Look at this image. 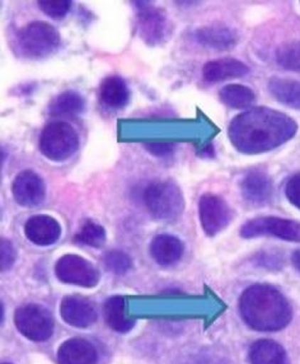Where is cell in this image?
<instances>
[{
  "label": "cell",
  "mask_w": 300,
  "mask_h": 364,
  "mask_svg": "<svg viewBox=\"0 0 300 364\" xmlns=\"http://www.w3.org/2000/svg\"><path fill=\"white\" fill-rule=\"evenodd\" d=\"M251 364H290L285 349L274 340L261 339L250 349Z\"/></svg>",
  "instance_id": "ffe728a7"
},
{
  "label": "cell",
  "mask_w": 300,
  "mask_h": 364,
  "mask_svg": "<svg viewBox=\"0 0 300 364\" xmlns=\"http://www.w3.org/2000/svg\"><path fill=\"white\" fill-rule=\"evenodd\" d=\"M63 320L74 328H90L97 320L96 309L88 299L79 296H70L63 299L60 306Z\"/></svg>",
  "instance_id": "7c38bea8"
},
{
  "label": "cell",
  "mask_w": 300,
  "mask_h": 364,
  "mask_svg": "<svg viewBox=\"0 0 300 364\" xmlns=\"http://www.w3.org/2000/svg\"><path fill=\"white\" fill-rule=\"evenodd\" d=\"M85 107V98L78 92L65 91L53 100L48 106V112L50 115L56 117H69L82 114Z\"/></svg>",
  "instance_id": "603a6c76"
},
{
  "label": "cell",
  "mask_w": 300,
  "mask_h": 364,
  "mask_svg": "<svg viewBox=\"0 0 300 364\" xmlns=\"http://www.w3.org/2000/svg\"><path fill=\"white\" fill-rule=\"evenodd\" d=\"M16 257H17V254H16V250L13 247L12 243L9 242L8 240L1 238V242H0V270H1V273H6L14 265Z\"/></svg>",
  "instance_id": "f1b7e54d"
},
{
  "label": "cell",
  "mask_w": 300,
  "mask_h": 364,
  "mask_svg": "<svg viewBox=\"0 0 300 364\" xmlns=\"http://www.w3.org/2000/svg\"><path fill=\"white\" fill-rule=\"evenodd\" d=\"M24 235L37 246H51L60 238L61 227L53 217L38 214L26 222Z\"/></svg>",
  "instance_id": "4fadbf2b"
},
{
  "label": "cell",
  "mask_w": 300,
  "mask_h": 364,
  "mask_svg": "<svg viewBox=\"0 0 300 364\" xmlns=\"http://www.w3.org/2000/svg\"><path fill=\"white\" fill-rule=\"evenodd\" d=\"M38 6L45 14L53 18L60 19L65 17L72 8L70 0H41Z\"/></svg>",
  "instance_id": "83f0119b"
},
{
  "label": "cell",
  "mask_w": 300,
  "mask_h": 364,
  "mask_svg": "<svg viewBox=\"0 0 300 364\" xmlns=\"http://www.w3.org/2000/svg\"><path fill=\"white\" fill-rule=\"evenodd\" d=\"M139 33L145 43L158 45L168 33V19L166 13L149 1H136Z\"/></svg>",
  "instance_id": "30bf717a"
},
{
  "label": "cell",
  "mask_w": 300,
  "mask_h": 364,
  "mask_svg": "<svg viewBox=\"0 0 300 364\" xmlns=\"http://www.w3.org/2000/svg\"><path fill=\"white\" fill-rule=\"evenodd\" d=\"M242 318L257 331H279L286 328L293 310L288 299L269 284H253L242 293L240 299Z\"/></svg>",
  "instance_id": "7a4b0ae2"
},
{
  "label": "cell",
  "mask_w": 300,
  "mask_h": 364,
  "mask_svg": "<svg viewBox=\"0 0 300 364\" xmlns=\"http://www.w3.org/2000/svg\"><path fill=\"white\" fill-rule=\"evenodd\" d=\"M240 236L243 238L271 236L290 242H300V222L279 217H257L242 225Z\"/></svg>",
  "instance_id": "8992f818"
},
{
  "label": "cell",
  "mask_w": 300,
  "mask_h": 364,
  "mask_svg": "<svg viewBox=\"0 0 300 364\" xmlns=\"http://www.w3.org/2000/svg\"><path fill=\"white\" fill-rule=\"evenodd\" d=\"M277 61L280 67L300 73V43H288L277 50Z\"/></svg>",
  "instance_id": "484cf974"
},
{
  "label": "cell",
  "mask_w": 300,
  "mask_h": 364,
  "mask_svg": "<svg viewBox=\"0 0 300 364\" xmlns=\"http://www.w3.org/2000/svg\"><path fill=\"white\" fill-rule=\"evenodd\" d=\"M148 152L151 153L156 157H166L171 153H173L174 144L167 140H156V141H149L145 144Z\"/></svg>",
  "instance_id": "4dcf8cb0"
},
{
  "label": "cell",
  "mask_w": 300,
  "mask_h": 364,
  "mask_svg": "<svg viewBox=\"0 0 300 364\" xmlns=\"http://www.w3.org/2000/svg\"><path fill=\"white\" fill-rule=\"evenodd\" d=\"M14 322L19 333L32 341H45L54 331L53 316L38 304L19 307L14 315Z\"/></svg>",
  "instance_id": "52a82bcc"
},
{
  "label": "cell",
  "mask_w": 300,
  "mask_h": 364,
  "mask_svg": "<svg viewBox=\"0 0 300 364\" xmlns=\"http://www.w3.org/2000/svg\"><path fill=\"white\" fill-rule=\"evenodd\" d=\"M291 262L294 265L295 269L300 273V250H296L293 256H291Z\"/></svg>",
  "instance_id": "1f68e13d"
},
{
  "label": "cell",
  "mask_w": 300,
  "mask_h": 364,
  "mask_svg": "<svg viewBox=\"0 0 300 364\" xmlns=\"http://www.w3.org/2000/svg\"><path fill=\"white\" fill-rule=\"evenodd\" d=\"M130 98V92L127 82L120 77H107L100 85V100L109 109H119L127 106Z\"/></svg>",
  "instance_id": "d6986e66"
},
{
  "label": "cell",
  "mask_w": 300,
  "mask_h": 364,
  "mask_svg": "<svg viewBox=\"0 0 300 364\" xmlns=\"http://www.w3.org/2000/svg\"><path fill=\"white\" fill-rule=\"evenodd\" d=\"M250 73V68L245 63L233 59L223 58L218 60L209 61L203 68V77L208 83L215 85L227 79L240 78Z\"/></svg>",
  "instance_id": "5bb4252c"
},
{
  "label": "cell",
  "mask_w": 300,
  "mask_h": 364,
  "mask_svg": "<svg viewBox=\"0 0 300 364\" xmlns=\"http://www.w3.org/2000/svg\"><path fill=\"white\" fill-rule=\"evenodd\" d=\"M143 200L148 212L159 220L178 218L185 208L183 194L173 181L151 182L144 190Z\"/></svg>",
  "instance_id": "3957f363"
},
{
  "label": "cell",
  "mask_w": 300,
  "mask_h": 364,
  "mask_svg": "<svg viewBox=\"0 0 300 364\" xmlns=\"http://www.w3.org/2000/svg\"><path fill=\"white\" fill-rule=\"evenodd\" d=\"M58 279L66 284L93 288L100 282V273L93 264L78 255H64L55 265Z\"/></svg>",
  "instance_id": "ba28073f"
},
{
  "label": "cell",
  "mask_w": 300,
  "mask_h": 364,
  "mask_svg": "<svg viewBox=\"0 0 300 364\" xmlns=\"http://www.w3.org/2000/svg\"><path fill=\"white\" fill-rule=\"evenodd\" d=\"M201 227L208 236H215L232 222L233 212L219 195L204 194L198 203Z\"/></svg>",
  "instance_id": "9c48e42d"
},
{
  "label": "cell",
  "mask_w": 300,
  "mask_h": 364,
  "mask_svg": "<svg viewBox=\"0 0 300 364\" xmlns=\"http://www.w3.org/2000/svg\"><path fill=\"white\" fill-rule=\"evenodd\" d=\"M18 49L23 56L41 59L55 53L60 45V33L43 21H35L19 31L17 36Z\"/></svg>",
  "instance_id": "5b68a950"
},
{
  "label": "cell",
  "mask_w": 300,
  "mask_h": 364,
  "mask_svg": "<svg viewBox=\"0 0 300 364\" xmlns=\"http://www.w3.org/2000/svg\"><path fill=\"white\" fill-rule=\"evenodd\" d=\"M269 91L280 104L300 109V82L289 78H271Z\"/></svg>",
  "instance_id": "7402d4cb"
},
{
  "label": "cell",
  "mask_w": 300,
  "mask_h": 364,
  "mask_svg": "<svg viewBox=\"0 0 300 364\" xmlns=\"http://www.w3.org/2000/svg\"><path fill=\"white\" fill-rule=\"evenodd\" d=\"M132 259L122 251H108L106 255L103 256V264L107 267L111 273L125 274L130 270L132 267Z\"/></svg>",
  "instance_id": "4316f807"
},
{
  "label": "cell",
  "mask_w": 300,
  "mask_h": 364,
  "mask_svg": "<svg viewBox=\"0 0 300 364\" xmlns=\"http://www.w3.org/2000/svg\"><path fill=\"white\" fill-rule=\"evenodd\" d=\"M103 311L108 326L117 333L127 334L135 326V320L127 314L125 298L121 296H114L107 299Z\"/></svg>",
  "instance_id": "44dd1931"
},
{
  "label": "cell",
  "mask_w": 300,
  "mask_h": 364,
  "mask_svg": "<svg viewBox=\"0 0 300 364\" xmlns=\"http://www.w3.org/2000/svg\"><path fill=\"white\" fill-rule=\"evenodd\" d=\"M58 362L59 364H97L98 353L87 340L69 339L59 348Z\"/></svg>",
  "instance_id": "2e32d148"
},
{
  "label": "cell",
  "mask_w": 300,
  "mask_h": 364,
  "mask_svg": "<svg viewBox=\"0 0 300 364\" xmlns=\"http://www.w3.org/2000/svg\"><path fill=\"white\" fill-rule=\"evenodd\" d=\"M240 191L243 198L252 204H264L271 200L272 181L262 171H251L240 182Z\"/></svg>",
  "instance_id": "9a60e30c"
},
{
  "label": "cell",
  "mask_w": 300,
  "mask_h": 364,
  "mask_svg": "<svg viewBox=\"0 0 300 364\" xmlns=\"http://www.w3.org/2000/svg\"><path fill=\"white\" fill-rule=\"evenodd\" d=\"M195 38L205 48L214 50H230L238 43L235 31L220 23L198 28L195 32Z\"/></svg>",
  "instance_id": "e0dca14e"
},
{
  "label": "cell",
  "mask_w": 300,
  "mask_h": 364,
  "mask_svg": "<svg viewBox=\"0 0 300 364\" xmlns=\"http://www.w3.org/2000/svg\"><path fill=\"white\" fill-rule=\"evenodd\" d=\"M219 98L223 104L232 109H248L255 104L256 95L246 85H228L220 90Z\"/></svg>",
  "instance_id": "cb8c5ba5"
},
{
  "label": "cell",
  "mask_w": 300,
  "mask_h": 364,
  "mask_svg": "<svg viewBox=\"0 0 300 364\" xmlns=\"http://www.w3.org/2000/svg\"><path fill=\"white\" fill-rule=\"evenodd\" d=\"M298 124L293 117L267 107H253L235 116L228 136L238 152L256 156L270 152L293 139Z\"/></svg>",
  "instance_id": "6da1fadb"
},
{
  "label": "cell",
  "mask_w": 300,
  "mask_h": 364,
  "mask_svg": "<svg viewBox=\"0 0 300 364\" xmlns=\"http://www.w3.org/2000/svg\"><path fill=\"white\" fill-rule=\"evenodd\" d=\"M150 255L161 267H171L183 255V243L172 235H158L150 243Z\"/></svg>",
  "instance_id": "ac0fdd59"
},
{
  "label": "cell",
  "mask_w": 300,
  "mask_h": 364,
  "mask_svg": "<svg viewBox=\"0 0 300 364\" xmlns=\"http://www.w3.org/2000/svg\"><path fill=\"white\" fill-rule=\"evenodd\" d=\"M1 364H9V363H1Z\"/></svg>",
  "instance_id": "d6a6232c"
},
{
  "label": "cell",
  "mask_w": 300,
  "mask_h": 364,
  "mask_svg": "<svg viewBox=\"0 0 300 364\" xmlns=\"http://www.w3.org/2000/svg\"><path fill=\"white\" fill-rule=\"evenodd\" d=\"M285 195L295 208L300 209V172L289 178L285 186Z\"/></svg>",
  "instance_id": "f546056e"
},
{
  "label": "cell",
  "mask_w": 300,
  "mask_h": 364,
  "mask_svg": "<svg viewBox=\"0 0 300 364\" xmlns=\"http://www.w3.org/2000/svg\"><path fill=\"white\" fill-rule=\"evenodd\" d=\"M74 241L90 247H102L106 242V231L96 222L85 220L77 236L74 237Z\"/></svg>",
  "instance_id": "d4e9b609"
},
{
  "label": "cell",
  "mask_w": 300,
  "mask_h": 364,
  "mask_svg": "<svg viewBox=\"0 0 300 364\" xmlns=\"http://www.w3.org/2000/svg\"><path fill=\"white\" fill-rule=\"evenodd\" d=\"M14 200L21 207L35 208L43 204L46 196V186L43 178L33 171L19 172L12 183Z\"/></svg>",
  "instance_id": "8fae6325"
},
{
  "label": "cell",
  "mask_w": 300,
  "mask_h": 364,
  "mask_svg": "<svg viewBox=\"0 0 300 364\" xmlns=\"http://www.w3.org/2000/svg\"><path fill=\"white\" fill-rule=\"evenodd\" d=\"M40 151L54 162H64L79 148L78 133L65 122H50L40 134Z\"/></svg>",
  "instance_id": "277c9868"
}]
</instances>
